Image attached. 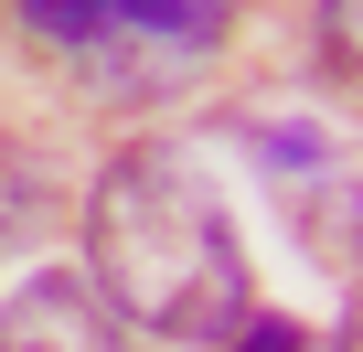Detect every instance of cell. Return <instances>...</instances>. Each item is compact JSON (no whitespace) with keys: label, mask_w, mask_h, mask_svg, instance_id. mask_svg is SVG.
<instances>
[{"label":"cell","mask_w":363,"mask_h":352,"mask_svg":"<svg viewBox=\"0 0 363 352\" xmlns=\"http://www.w3.org/2000/svg\"><path fill=\"white\" fill-rule=\"evenodd\" d=\"M86 256L96 288L160 331V341H235L246 331V246L235 214L214 203V182L193 171V149H118L96 171V203H86Z\"/></svg>","instance_id":"obj_1"},{"label":"cell","mask_w":363,"mask_h":352,"mask_svg":"<svg viewBox=\"0 0 363 352\" xmlns=\"http://www.w3.org/2000/svg\"><path fill=\"white\" fill-rule=\"evenodd\" d=\"M320 54L342 75H363V0H320Z\"/></svg>","instance_id":"obj_4"},{"label":"cell","mask_w":363,"mask_h":352,"mask_svg":"<svg viewBox=\"0 0 363 352\" xmlns=\"http://www.w3.org/2000/svg\"><path fill=\"white\" fill-rule=\"evenodd\" d=\"M235 352H331V341H320V331H299V320H257V310H246Z\"/></svg>","instance_id":"obj_5"},{"label":"cell","mask_w":363,"mask_h":352,"mask_svg":"<svg viewBox=\"0 0 363 352\" xmlns=\"http://www.w3.org/2000/svg\"><path fill=\"white\" fill-rule=\"evenodd\" d=\"M22 11L96 96H150L225 43V0H22Z\"/></svg>","instance_id":"obj_2"},{"label":"cell","mask_w":363,"mask_h":352,"mask_svg":"<svg viewBox=\"0 0 363 352\" xmlns=\"http://www.w3.org/2000/svg\"><path fill=\"white\" fill-rule=\"evenodd\" d=\"M352 352H363V310H352Z\"/></svg>","instance_id":"obj_6"},{"label":"cell","mask_w":363,"mask_h":352,"mask_svg":"<svg viewBox=\"0 0 363 352\" xmlns=\"http://www.w3.org/2000/svg\"><path fill=\"white\" fill-rule=\"evenodd\" d=\"M0 352H128L86 278H22L0 299Z\"/></svg>","instance_id":"obj_3"}]
</instances>
